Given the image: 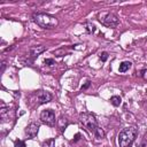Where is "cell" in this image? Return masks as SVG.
I'll return each instance as SVG.
<instances>
[{"mask_svg": "<svg viewBox=\"0 0 147 147\" xmlns=\"http://www.w3.org/2000/svg\"><path fill=\"white\" fill-rule=\"evenodd\" d=\"M33 21L37 25H39L42 29H55L59 25V21L55 16H52L49 14L45 13H37L33 14Z\"/></svg>", "mask_w": 147, "mask_h": 147, "instance_id": "cell-1", "label": "cell"}, {"mask_svg": "<svg viewBox=\"0 0 147 147\" xmlns=\"http://www.w3.org/2000/svg\"><path fill=\"white\" fill-rule=\"evenodd\" d=\"M138 136V130L134 126H127L123 129L118 134V145L119 147H131L136 137Z\"/></svg>", "mask_w": 147, "mask_h": 147, "instance_id": "cell-2", "label": "cell"}, {"mask_svg": "<svg viewBox=\"0 0 147 147\" xmlns=\"http://www.w3.org/2000/svg\"><path fill=\"white\" fill-rule=\"evenodd\" d=\"M98 21L102 25H105L107 28H111V29L117 28V25L119 24L118 17L114 13H110V11H101V13H99Z\"/></svg>", "mask_w": 147, "mask_h": 147, "instance_id": "cell-3", "label": "cell"}, {"mask_svg": "<svg viewBox=\"0 0 147 147\" xmlns=\"http://www.w3.org/2000/svg\"><path fill=\"white\" fill-rule=\"evenodd\" d=\"M79 122L83 124V126L87 131H90L92 133H94L96 127H98L96 118L91 113H82V114H79Z\"/></svg>", "mask_w": 147, "mask_h": 147, "instance_id": "cell-4", "label": "cell"}, {"mask_svg": "<svg viewBox=\"0 0 147 147\" xmlns=\"http://www.w3.org/2000/svg\"><path fill=\"white\" fill-rule=\"evenodd\" d=\"M40 121L46 125H54L55 124V113L52 109H45L40 113Z\"/></svg>", "mask_w": 147, "mask_h": 147, "instance_id": "cell-5", "label": "cell"}, {"mask_svg": "<svg viewBox=\"0 0 147 147\" xmlns=\"http://www.w3.org/2000/svg\"><path fill=\"white\" fill-rule=\"evenodd\" d=\"M52 99H53V95L49 92H47V91L40 90V91L37 92V100H38L39 105H44V103L51 102Z\"/></svg>", "mask_w": 147, "mask_h": 147, "instance_id": "cell-6", "label": "cell"}, {"mask_svg": "<svg viewBox=\"0 0 147 147\" xmlns=\"http://www.w3.org/2000/svg\"><path fill=\"white\" fill-rule=\"evenodd\" d=\"M38 131H39V124L32 122V123L28 124V126H26L25 130H24V133H25V136H26L29 139H33V138L37 136Z\"/></svg>", "mask_w": 147, "mask_h": 147, "instance_id": "cell-7", "label": "cell"}, {"mask_svg": "<svg viewBox=\"0 0 147 147\" xmlns=\"http://www.w3.org/2000/svg\"><path fill=\"white\" fill-rule=\"evenodd\" d=\"M45 46H42V45H34V46H32L31 48H30V55L32 56V57H37V56H39L42 52H45Z\"/></svg>", "mask_w": 147, "mask_h": 147, "instance_id": "cell-8", "label": "cell"}, {"mask_svg": "<svg viewBox=\"0 0 147 147\" xmlns=\"http://www.w3.org/2000/svg\"><path fill=\"white\" fill-rule=\"evenodd\" d=\"M9 113H10V109L9 107H1L0 109V117L2 121H8L9 119Z\"/></svg>", "mask_w": 147, "mask_h": 147, "instance_id": "cell-9", "label": "cell"}, {"mask_svg": "<svg viewBox=\"0 0 147 147\" xmlns=\"http://www.w3.org/2000/svg\"><path fill=\"white\" fill-rule=\"evenodd\" d=\"M131 67H132V63H131L130 61H124V62H122V63L119 64L118 71H119V72H125V71H127Z\"/></svg>", "mask_w": 147, "mask_h": 147, "instance_id": "cell-10", "label": "cell"}, {"mask_svg": "<svg viewBox=\"0 0 147 147\" xmlns=\"http://www.w3.org/2000/svg\"><path fill=\"white\" fill-rule=\"evenodd\" d=\"M110 103H111L114 107H118V106L122 103L121 96H118V95H113V96L110 98Z\"/></svg>", "mask_w": 147, "mask_h": 147, "instance_id": "cell-11", "label": "cell"}, {"mask_svg": "<svg viewBox=\"0 0 147 147\" xmlns=\"http://www.w3.org/2000/svg\"><path fill=\"white\" fill-rule=\"evenodd\" d=\"M93 134L95 136L96 139H103V138H105V131H103L100 126L96 127V130H95V132H94Z\"/></svg>", "mask_w": 147, "mask_h": 147, "instance_id": "cell-12", "label": "cell"}, {"mask_svg": "<svg viewBox=\"0 0 147 147\" xmlns=\"http://www.w3.org/2000/svg\"><path fill=\"white\" fill-rule=\"evenodd\" d=\"M41 147H55V139L54 138H49V139L45 140L42 142Z\"/></svg>", "mask_w": 147, "mask_h": 147, "instance_id": "cell-13", "label": "cell"}, {"mask_svg": "<svg viewBox=\"0 0 147 147\" xmlns=\"http://www.w3.org/2000/svg\"><path fill=\"white\" fill-rule=\"evenodd\" d=\"M85 26H86V31H87L88 33H93V32L95 31V25H94L93 23H91V22L85 23Z\"/></svg>", "mask_w": 147, "mask_h": 147, "instance_id": "cell-14", "label": "cell"}, {"mask_svg": "<svg viewBox=\"0 0 147 147\" xmlns=\"http://www.w3.org/2000/svg\"><path fill=\"white\" fill-rule=\"evenodd\" d=\"M14 147H25V142L22 140H15Z\"/></svg>", "mask_w": 147, "mask_h": 147, "instance_id": "cell-15", "label": "cell"}, {"mask_svg": "<svg viewBox=\"0 0 147 147\" xmlns=\"http://www.w3.org/2000/svg\"><path fill=\"white\" fill-rule=\"evenodd\" d=\"M100 59H101L102 62H106L107 59H108V53H107V52H102V53L100 54Z\"/></svg>", "mask_w": 147, "mask_h": 147, "instance_id": "cell-16", "label": "cell"}, {"mask_svg": "<svg viewBox=\"0 0 147 147\" xmlns=\"http://www.w3.org/2000/svg\"><path fill=\"white\" fill-rule=\"evenodd\" d=\"M44 63L46 65H53V64H55V61L53 59H45L44 60Z\"/></svg>", "mask_w": 147, "mask_h": 147, "instance_id": "cell-17", "label": "cell"}, {"mask_svg": "<svg viewBox=\"0 0 147 147\" xmlns=\"http://www.w3.org/2000/svg\"><path fill=\"white\" fill-rule=\"evenodd\" d=\"M140 76H141L142 78L147 79V69H144V70H141V71H140Z\"/></svg>", "mask_w": 147, "mask_h": 147, "instance_id": "cell-18", "label": "cell"}, {"mask_svg": "<svg viewBox=\"0 0 147 147\" xmlns=\"http://www.w3.org/2000/svg\"><path fill=\"white\" fill-rule=\"evenodd\" d=\"M90 84H91V82H86V83H85V85H83V86H82V90H86V88L90 86Z\"/></svg>", "mask_w": 147, "mask_h": 147, "instance_id": "cell-19", "label": "cell"}, {"mask_svg": "<svg viewBox=\"0 0 147 147\" xmlns=\"http://www.w3.org/2000/svg\"><path fill=\"white\" fill-rule=\"evenodd\" d=\"M5 67H6V64H5V62H2V68H1V71L3 72V70H5Z\"/></svg>", "mask_w": 147, "mask_h": 147, "instance_id": "cell-20", "label": "cell"}, {"mask_svg": "<svg viewBox=\"0 0 147 147\" xmlns=\"http://www.w3.org/2000/svg\"><path fill=\"white\" fill-rule=\"evenodd\" d=\"M79 139V134H76V138H75V141H77Z\"/></svg>", "mask_w": 147, "mask_h": 147, "instance_id": "cell-21", "label": "cell"}]
</instances>
